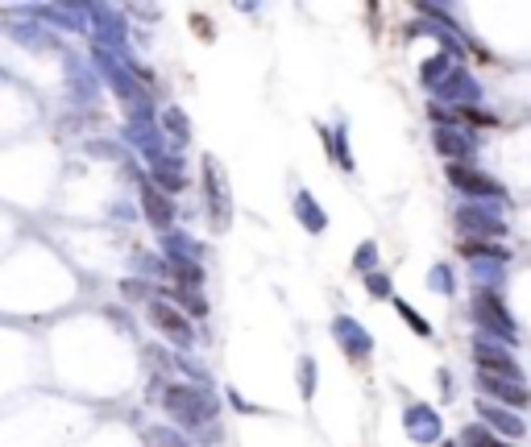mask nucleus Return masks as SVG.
Segmentation results:
<instances>
[{"label":"nucleus","mask_w":531,"mask_h":447,"mask_svg":"<svg viewBox=\"0 0 531 447\" xmlns=\"http://www.w3.org/2000/svg\"><path fill=\"white\" fill-rule=\"evenodd\" d=\"M150 182L163 195H175V191L187 187V174H183L179 158H166V153H158V158H150Z\"/></svg>","instance_id":"obj_6"},{"label":"nucleus","mask_w":531,"mask_h":447,"mask_svg":"<svg viewBox=\"0 0 531 447\" xmlns=\"http://www.w3.org/2000/svg\"><path fill=\"white\" fill-rule=\"evenodd\" d=\"M163 129H166V133H171L175 137V141H187V137H191V125H187V112H183V108H166V112H163Z\"/></svg>","instance_id":"obj_14"},{"label":"nucleus","mask_w":531,"mask_h":447,"mask_svg":"<svg viewBox=\"0 0 531 447\" xmlns=\"http://www.w3.org/2000/svg\"><path fill=\"white\" fill-rule=\"evenodd\" d=\"M142 212H145V220H150L158 233H171L175 207H171V199H166L163 191L154 187V182H142Z\"/></svg>","instance_id":"obj_5"},{"label":"nucleus","mask_w":531,"mask_h":447,"mask_svg":"<svg viewBox=\"0 0 531 447\" xmlns=\"http://www.w3.org/2000/svg\"><path fill=\"white\" fill-rule=\"evenodd\" d=\"M163 406H166V414L187 431H199V422H212L220 411L217 398L207 394V390H199V385H166Z\"/></svg>","instance_id":"obj_1"},{"label":"nucleus","mask_w":531,"mask_h":447,"mask_svg":"<svg viewBox=\"0 0 531 447\" xmlns=\"http://www.w3.org/2000/svg\"><path fill=\"white\" fill-rule=\"evenodd\" d=\"M295 215L307 233H324V212H320V203L307 191H295Z\"/></svg>","instance_id":"obj_9"},{"label":"nucleus","mask_w":531,"mask_h":447,"mask_svg":"<svg viewBox=\"0 0 531 447\" xmlns=\"http://www.w3.org/2000/svg\"><path fill=\"white\" fill-rule=\"evenodd\" d=\"M129 141H133V145H142V150L145 153H150V158H158V129H154L150 125V117H145V120H129Z\"/></svg>","instance_id":"obj_12"},{"label":"nucleus","mask_w":531,"mask_h":447,"mask_svg":"<svg viewBox=\"0 0 531 447\" xmlns=\"http://www.w3.org/2000/svg\"><path fill=\"white\" fill-rule=\"evenodd\" d=\"M88 13L96 17V46L121 50V46H125V17H121L117 9H109V5H91Z\"/></svg>","instance_id":"obj_4"},{"label":"nucleus","mask_w":531,"mask_h":447,"mask_svg":"<svg viewBox=\"0 0 531 447\" xmlns=\"http://www.w3.org/2000/svg\"><path fill=\"white\" fill-rule=\"evenodd\" d=\"M150 323L163 331L171 344H179V348H191V344H196V331H191L187 315H183L179 307H171L166 298H154L150 303Z\"/></svg>","instance_id":"obj_3"},{"label":"nucleus","mask_w":531,"mask_h":447,"mask_svg":"<svg viewBox=\"0 0 531 447\" xmlns=\"http://www.w3.org/2000/svg\"><path fill=\"white\" fill-rule=\"evenodd\" d=\"M398 311H403V319H407V323H411V327H415V331H419V336H428V323H423V319H419V315H415V311H411V307H407V303H398Z\"/></svg>","instance_id":"obj_20"},{"label":"nucleus","mask_w":531,"mask_h":447,"mask_svg":"<svg viewBox=\"0 0 531 447\" xmlns=\"http://www.w3.org/2000/svg\"><path fill=\"white\" fill-rule=\"evenodd\" d=\"M436 150L441 153H449V158H461V153H469V141L465 137H457V133H436Z\"/></svg>","instance_id":"obj_16"},{"label":"nucleus","mask_w":531,"mask_h":447,"mask_svg":"<svg viewBox=\"0 0 531 447\" xmlns=\"http://www.w3.org/2000/svg\"><path fill=\"white\" fill-rule=\"evenodd\" d=\"M204 191H207V215H212V228L225 233L228 220H233V195L225 187V171H220L217 158H204Z\"/></svg>","instance_id":"obj_2"},{"label":"nucleus","mask_w":531,"mask_h":447,"mask_svg":"<svg viewBox=\"0 0 531 447\" xmlns=\"http://www.w3.org/2000/svg\"><path fill=\"white\" fill-rule=\"evenodd\" d=\"M465 443H469V447H503L494 435H486V431H477V427L465 431Z\"/></svg>","instance_id":"obj_19"},{"label":"nucleus","mask_w":531,"mask_h":447,"mask_svg":"<svg viewBox=\"0 0 531 447\" xmlns=\"http://www.w3.org/2000/svg\"><path fill=\"white\" fill-rule=\"evenodd\" d=\"M191 26H196V34L212 37V26H207V17H191Z\"/></svg>","instance_id":"obj_23"},{"label":"nucleus","mask_w":531,"mask_h":447,"mask_svg":"<svg viewBox=\"0 0 531 447\" xmlns=\"http://www.w3.org/2000/svg\"><path fill=\"white\" fill-rule=\"evenodd\" d=\"M482 390H490V394H498L503 402H515V406H527L531 402V394L523 390V385H511V381H503V377H486V373H482Z\"/></svg>","instance_id":"obj_11"},{"label":"nucleus","mask_w":531,"mask_h":447,"mask_svg":"<svg viewBox=\"0 0 531 447\" xmlns=\"http://www.w3.org/2000/svg\"><path fill=\"white\" fill-rule=\"evenodd\" d=\"M121 290H125L129 298H145V282H133V277H129V282H125Z\"/></svg>","instance_id":"obj_22"},{"label":"nucleus","mask_w":531,"mask_h":447,"mask_svg":"<svg viewBox=\"0 0 531 447\" xmlns=\"http://www.w3.org/2000/svg\"><path fill=\"white\" fill-rule=\"evenodd\" d=\"M449 182H452V187H461V191H469V195H503V187H498L494 179L469 171V166H461V161H452V166H449Z\"/></svg>","instance_id":"obj_7"},{"label":"nucleus","mask_w":531,"mask_h":447,"mask_svg":"<svg viewBox=\"0 0 531 447\" xmlns=\"http://www.w3.org/2000/svg\"><path fill=\"white\" fill-rule=\"evenodd\" d=\"M374 265V244H361L357 249V269H369Z\"/></svg>","instance_id":"obj_21"},{"label":"nucleus","mask_w":531,"mask_h":447,"mask_svg":"<svg viewBox=\"0 0 531 447\" xmlns=\"http://www.w3.org/2000/svg\"><path fill=\"white\" fill-rule=\"evenodd\" d=\"M299 377H303V398H312L315 394V360L312 357L299 360Z\"/></svg>","instance_id":"obj_18"},{"label":"nucleus","mask_w":531,"mask_h":447,"mask_svg":"<svg viewBox=\"0 0 531 447\" xmlns=\"http://www.w3.org/2000/svg\"><path fill=\"white\" fill-rule=\"evenodd\" d=\"M145 443H150V447H183V443H179V435H171V431H163V427L145 431Z\"/></svg>","instance_id":"obj_17"},{"label":"nucleus","mask_w":531,"mask_h":447,"mask_svg":"<svg viewBox=\"0 0 531 447\" xmlns=\"http://www.w3.org/2000/svg\"><path fill=\"white\" fill-rule=\"evenodd\" d=\"M171 295H175V303H179V307H183V311H187V315H204V311H207V303H204V298L196 295V290L171 286Z\"/></svg>","instance_id":"obj_15"},{"label":"nucleus","mask_w":531,"mask_h":447,"mask_svg":"<svg viewBox=\"0 0 531 447\" xmlns=\"http://www.w3.org/2000/svg\"><path fill=\"white\" fill-rule=\"evenodd\" d=\"M333 336L341 340V348L349 352L353 360H361V357L369 352V336H366V331H361L353 319H345V315H341V319H333Z\"/></svg>","instance_id":"obj_8"},{"label":"nucleus","mask_w":531,"mask_h":447,"mask_svg":"<svg viewBox=\"0 0 531 447\" xmlns=\"http://www.w3.org/2000/svg\"><path fill=\"white\" fill-rule=\"evenodd\" d=\"M163 249H166V257L171 261H196L199 265V244L191 241V236H183V233H163Z\"/></svg>","instance_id":"obj_10"},{"label":"nucleus","mask_w":531,"mask_h":447,"mask_svg":"<svg viewBox=\"0 0 531 447\" xmlns=\"http://www.w3.org/2000/svg\"><path fill=\"white\" fill-rule=\"evenodd\" d=\"M477 365L486 369V377H519V369L503 352H490V348H477Z\"/></svg>","instance_id":"obj_13"}]
</instances>
